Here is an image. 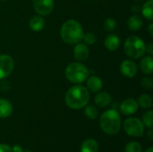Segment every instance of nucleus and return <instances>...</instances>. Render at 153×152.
Returning <instances> with one entry per match:
<instances>
[{
  "label": "nucleus",
  "mask_w": 153,
  "mask_h": 152,
  "mask_svg": "<svg viewBox=\"0 0 153 152\" xmlns=\"http://www.w3.org/2000/svg\"><path fill=\"white\" fill-rule=\"evenodd\" d=\"M90 99V92L86 87L82 85H75L67 90L65 101L69 108L77 110L88 105Z\"/></svg>",
  "instance_id": "obj_1"
},
{
  "label": "nucleus",
  "mask_w": 153,
  "mask_h": 152,
  "mask_svg": "<svg viewBox=\"0 0 153 152\" xmlns=\"http://www.w3.org/2000/svg\"><path fill=\"white\" fill-rule=\"evenodd\" d=\"M83 28L82 24L74 19L65 21L61 27L60 36L62 40L66 44H77L82 40Z\"/></svg>",
  "instance_id": "obj_2"
},
{
  "label": "nucleus",
  "mask_w": 153,
  "mask_h": 152,
  "mask_svg": "<svg viewBox=\"0 0 153 152\" xmlns=\"http://www.w3.org/2000/svg\"><path fill=\"white\" fill-rule=\"evenodd\" d=\"M100 125L107 134H117L121 127V117L117 110L112 108L105 111L100 116Z\"/></svg>",
  "instance_id": "obj_3"
},
{
  "label": "nucleus",
  "mask_w": 153,
  "mask_h": 152,
  "mask_svg": "<svg viewBox=\"0 0 153 152\" xmlns=\"http://www.w3.org/2000/svg\"><path fill=\"white\" fill-rule=\"evenodd\" d=\"M89 73H90L88 68L79 62H74L69 64L65 70V75L66 79L70 82L75 84L84 82L89 77Z\"/></svg>",
  "instance_id": "obj_4"
},
{
  "label": "nucleus",
  "mask_w": 153,
  "mask_h": 152,
  "mask_svg": "<svg viewBox=\"0 0 153 152\" xmlns=\"http://www.w3.org/2000/svg\"><path fill=\"white\" fill-rule=\"evenodd\" d=\"M124 49L127 56L133 59L142 57L146 52V46L144 41L138 36H129L124 45Z\"/></svg>",
  "instance_id": "obj_5"
},
{
  "label": "nucleus",
  "mask_w": 153,
  "mask_h": 152,
  "mask_svg": "<svg viewBox=\"0 0 153 152\" xmlns=\"http://www.w3.org/2000/svg\"><path fill=\"white\" fill-rule=\"evenodd\" d=\"M123 128L125 132L132 137H142L144 133V125L139 118L129 117L124 124Z\"/></svg>",
  "instance_id": "obj_6"
},
{
  "label": "nucleus",
  "mask_w": 153,
  "mask_h": 152,
  "mask_svg": "<svg viewBox=\"0 0 153 152\" xmlns=\"http://www.w3.org/2000/svg\"><path fill=\"white\" fill-rule=\"evenodd\" d=\"M14 61L9 55H0V80L7 78L13 71Z\"/></svg>",
  "instance_id": "obj_7"
},
{
  "label": "nucleus",
  "mask_w": 153,
  "mask_h": 152,
  "mask_svg": "<svg viewBox=\"0 0 153 152\" xmlns=\"http://www.w3.org/2000/svg\"><path fill=\"white\" fill-rule=\"evenodd\" d=\"M54 0H33L34 10L40 16L49 15L54 10Z\"/></svg>",
  "instance_id": "obj_8"
},
{
  "label": "nucleus",
  "mask_w": 153,
  "mask_h": 152,
  "mask_svg": "<svg viewBox=\"0 0 153 152\" xmlns=\"http://www.w3.org/2000/svg\"><path fill=\"white\" fill-rule=\"evenodd\" d=\"M120 72L124 76L127 78H133L137 74L138 66L136 63L132 60H124L120 65Z\"/></svg>",
  "instance_id": "obj_9"
},
{
  "label": "nucleus",
  "mask_w": 153,
  "mask_h": 152,
  "mask_svg": "<svg viewBox=\"0 0 153 152\" xmlns=\"http://www.w3.org/2000/svg\"><path fill=\"white\" fill-rule=\"evenodd\" d=\"M138 103L134 99H126L120 104V111L123 115L130 116L134 114L138 110Z\"/></svg>",
  "instance_id": "obj_10"
},
{
  "label": "nucleus",
  "mask_w": 153,
  "mask_h": 152,
  "mask_svg": "<svg viewBox=\"0 0 153 152\" xmlns=\"http://www.w3.org/2000/svg\"><path fill=\"white\" fill-rule=\"evenodd\" d=\"M90 55L89 47L85 43H77L74 48V56L78 62H82L88 59Z\"/></svg>",
  "instance_id": "obj_11"
},
{
  "label": "nucleus",
  "mask_w": 153,
  "mask_h": 152,
  "mask_svg": "<svg viewBox=\"0 0 153 152\" xmlns=\"http://www.w3.org/2000/svg\"><path fill=\"white\" fill-rule=\"evenodd\" d=\"M94 102H95L96 106L99 108H107L111 104L112 97L109 93H108L106 91H101V92H99L95 96Z\"/></svg>",
  "instance_id": "obj_12"
},
{
  "label": "nucleus",
  "mask_w": 153,
  "mask_h": 152,
  "mask_svg": "<svg viewBox=\"0 0 153 152\" xmlns=\"http://www.w3.org/2000/svg\"><path fill=\"white\" fill-rule=\"evenodd\" d=\"M120 39L116 34H109L106 37L104 40L105 47L109 51H116L120 46Z\"/></svg>",
  "instance_id": "obj_13"
},
{
  "label": "nucleus",
  "mask_w": 153,
  "mask_h": 152,
  "mask_svg": "<svg viewBox=\"0 0 153 152\" xmlns=\"http://www.w3.org/2000/svg\"><path fill=\"white\" fill-rule=\"evenodd\" d=\"M86 81H87V89L90 90L91 92L96 93L101 90L103 87V82L99 76H96V75L91 76L87 78Z\"/></svg>",
  "instance_id": "obj_14"
},
{
  "label": "nucleus",
  "mask_w": 153,
  "mask_h": 152,
  "mask_svg": "<svg viewBox=\"0 0 153 152\" xmlns=\"http://www.w3.org/2000/svg\"><path fill=\"white\" fill-rule=\"evenodd\" d=\"M143 24V21L141 15L134 14L127 21V26L132 31H138L142 29Z\"/></svg>",
  "instance_id": "obj_15"
},
{
  "label": "nucleus",
  "mask_w": 153,
  "mask_h": 152,
  "mask_svg": "<svg viewBox=\"0 0 153 152\" xmlns=\"http://www.w3.org/2000/svg\"><path fill=\"white\" fill-rule=\"evenodd\" d=\"M29 26L30 30H32L33 31L39 32V31H41L43 28L45 27V21L42 16L35 15L30 18L29 22Z\"/></svg>",
  "instance_id": "obj_16"
},
{
  "label": "nucleus",
  "mask_w": 153,
  "mask_h": 152,
  "mask_svg": "<svg viewBox=\"0 0 153 152\" xmlns=\"http://www.w3.org/2000/svg\"><path fill=\"white\" fill-rule=\"evenodd\" d=\"M12 113H13L12 103L5 99H0V118H6L10 116Z\"/></svg>",
  "instance_id": "obj_17"
},
{
  "label": "nucleus",
  "mask_w": 153,
  "mask_h": 152,
  "mask_svg": "<svg viewBox=\"0 0 153 152\" xmlns=\"http://www.w3.org/2000/svg\"><path fill=\"white\" fill-rule=\"evenodd\" d=\"M140 68L142 72L145 74H152L153 72V59L152 56H147L143 57L140 64Z\"/></svg>",
  "instance_id": "obj_18"
},
{
  "label": "nucleus",
  "mask_w": 153,
  "mask_h": 152,
  "mask_svg": "<svg viewBox=\"0 0 153 152\" xmlns=\"http://www.w3.org/2000/svg\"><path fill=\"white\" fill-rule=\"evenodd\" d=\"M99 144L94 139L85 140L81 147V152H98Z\"/></svg>",
  "instance_id": "obj_19"
},
{
  "label": "nucleus",
  "mask_w": 153,
  "mask_h": 152,
  "mask_svg": "<svg viewBox=\"0 0 153 152\" xmlns=\"http://www.w3.org/2000/svg\"><path fill=\"white\" fill-rule=\"evenodd\" d=\"M142 13L144 18L149 21L153 19V0L146 1L142 6Z\"/></svg>",
  "instance_id": "obj_20"
},
{
  "label": "nucleus",
  "mask_w": 153,
  "mask_h": 152,
  "mask_svg": "<svg viewBox=\"0 0 153 152\" xmlns=\"http://www.w3.org/2000/svg\"><path fill=\"white\" fill-rule=\"evenodd\" d=\"M137 103L142 108H151L152 107V99L148 94H142L138 98Z\"/></svg>",
  "instance_id": "obj_21"
},
{
  "label": "nucleus",
  "mask_w": 153,
  "mask_h": 152,
  "mask_svg": "<svg viewBox=\"0 0 153 152\" xmlns=\"http://www.w3.org/2000/svg\"><path fill=\"white\" fill-rule=\"evenodd\" d=\"M84 108H85L84 113H85V116L88 118H90V119H96L97 118L98 110H97L95 106H93V105H86Z\"/></svg>",
  "instance_id": "obj_22"
},
{
  "label": "nucleus",
  "mask_w": 153,
  "mask_h": 152,
  "mask_svg": "<svg viewBox=\"0 0 153 152\" xmlns=\"http://www.w3.org/2000/svg\"><path fill=\"white\" fill-rule=\"evenodd\" d=\"M143 125L148 128H152L153 126V112L152 110H149L143 116Z\"/></svg>",
  "instance_id": "obj_23"
},
{
  "label": "nucleus",
  "mask_w": 153,
  "mask_h": 152,
  "mask_svg": "<svg viewBox=\"0 0 153 152\" xmlns=\"http://www.w3.org/2000/svg\"><path fill=\"white\" fill-rule=\"evenodd\" d=\"M125 152H143V147L139 142H132L126 145Z\"/></svg>",
  "instance_id": "obj_24"
},
{
  "label": "nucleus",
  "mask_w": 153,
  "mask_h": 152,
  "mask_svg": "<svg viewBox=\"0 0 153 152\" xmlns=\"http://www.w3.org/2000/svg\"><path fill=\"white\" fill-rule=\"evenodd\" d=\"M104 28L107 31H113L117 28V22L113 18H108L104 22Z\"/></svg>",
  "instance_id": "obj_25"
},
{
  "label": "nucleus",
  "mask_w": 153,
  "mask_h": 152,
  "mask_svg": "<svg viewBox=\"0 0 153 152\" xmlns=\"http://www.w3.org/2000/svg\"><path fill=\"white\" fill-rule=\"evenodd\" d=\"M84 43L86 45H92L96 42L97 40V36L92 33V32H87L85 34H83V38H82Z\"/></svg>",
  "instance_id": "obj_26"
},
{
  "label": "nucleus",
  "mask_w": 153,
  "mask_h": 152,
  "mask_svg": "<svg viewBox=\"0 0 153 152\" xmlns=\"http://www.w3.org/2000/svg\"><path fill=\"white\" fill-rule=\"evenodd\" d=\"M142 86L144 88V89H147V90H150L153 87V81L151 77H144L143 80H142V82H141Z\"/></svg>",
  "instance_id": "obj_27"
},
{
  "label": "nucleus",
  "mask_w": 153,
  "mask_h": 152,
  "mask_svg": "<svg viewBox=\"0 0 153 152\" xmlns=\"http://www.w3.org/2000/svg\"><path fill=\"white\" fill-rule=\"evenodd\" d=\"M0 152H13L12 148L6 144H0Z\"/></svg>",
  "instance_id": "obj_28"
},
{
  "label": "nucleus",
  "mask_w": 153,
  "mask_h": 152,
  "mask_svg": "<svg viewBox=\"0 0 153 152\" xmlns=\"http://www.w3.org/2000/svg\"><path fill=\"white\" fill-rule=\"evenodd\" d=\"M145 51H146V52H148V53L150 54V56L153 55V44H152V42H151V43H149V44H148V46L146 47V49H145Z\"/></svg>",
  "instance_id": "obj_29"
},
{
  "label": "nucleus",
  "mask_w": 153,
  "mask_h": 152,
  "mask_svg": "<svg viewBox=\"0 0 153 152\" xmlns=\"http://www.w3.org/2000/svg\"><path fill=\"white\" fill-rule=\"evenodd\" d=\"M12 151H13V152H22V148L19 145H14L12 148Z\"/></svg>",
  "instance_id": "obj_30"
},
{
  "label": "nucleus",
  "mask_w": 153,
  "mask_h": 152,
  "mask_svg": "<svg viewBox=\"0 0 153 152\" xmlns=\"http://www.w3.org/2000/svg\"><path fill=\"white\" fill-rule=\"evenodd\" d=\"M148 138L150 141H153V130L152 128H150V130L148 132Z\"/></svg>",
  "instance_id": "obj_31"
},
{
  "label": "nucleus",
  "mask_w": 153,
  "mask_h": 152,
  "mask_svg": "<svg viewBox=\"0 0 153 152\" xmlns=\"http://www.w3.org/2000/svg\"><path fill=\"white\" fill-rule=\"evenodd\" d=\"M148 31H149V33H150V35L152 37L153 36V23H150V25H149V28H148Z\"/></svg>",
  "instance_id": "obj_32"
},
{
  "label": "nucleus",
  "mask_w": 153,
  "mask_h": 152,
  "mask_svg": "<svg viewBox=\"0 0 153 152\" xmlns=\"http://www.w3.org/2000/svg\"><path fill=\"white\" fill-rule=\"evenodd\" d=\"M145 152H153V148L152 147H150V148H149V149H148V150H147Z\"/></svg>",
  "instance_id": "obj_33"
},
{
  "label": "nucleus",
  "mask_w": 153,
  "mask_h": 152,
  "mask_svg": "<svg viewBox=\"0 0 153 152\" xmlns=\"http://www.w3.org/2000/svg\"><path fill=\"white\" fill-rule=\"evenodd\" d=\"M22 152H32V151H23V150H22Z\"/></svg>",
  "instance_id": "obj_34"
},
{
  "label": "nucleus",
  "mask_w": 153,
  "mask_h": 152,
  "mask_svg": "<svg viewBox=\"0 0 153 152\" xmlns=\"http://www.w3.org/2000/svg\"><path fill=\"white\" fill-rule=\"evenodd\" d=\"M135 1H137V2H142V1H144V0H135Z\"/></svg>",
  "instance_id": "obj_35"
},
{
  "label": "nucleus",
  "mask_w": 153,
  "mask_h": 152,
  "mask_svg": "<svg viewBox=\"0 0 153 152\" xmlns=\"http://www.w3.org/2000/svg\"><path fill=\"white\" fill-rule=\"evenodd\" d=\"M0 1H2V2H3V1H5V0H0Z\"/></svg>",
  "instance_id": "obj_36"
}]
</instances>
